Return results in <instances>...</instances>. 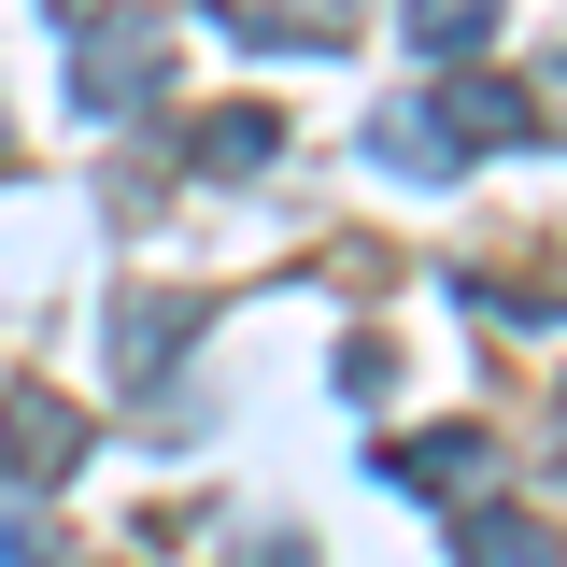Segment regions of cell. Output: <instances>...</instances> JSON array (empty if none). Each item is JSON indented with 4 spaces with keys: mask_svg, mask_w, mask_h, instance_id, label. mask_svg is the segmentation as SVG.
I'll list each match as a JSON object with an SVG mask.
<instances>
[{
    "mask_svg": "<svg viewBox=\"0 0 567 567\" xmlns=\"http://www.w3.org/2000/svg\"><path fill=\"white\" fill-rule=\"evenodd\" d=\"M171 85V14H85L71 43V114H142Z\"/></svg>",
    "mask_w": 567,
    "mask_h": 567,
    "instance_id": "1",
    "label": "cell"
},
{
    "mask_svg": "<svg viewBox=\"0 0 567 567\" xmlns=\"http://www.w3.org/2000/svg\"><path fill=\"white\" fill-rule=\"evenodd\" d=\"M369 468H383L398 496H454V511H468V496H496V440L483 425H425V440H383Z\"/></svg>",
    "mask_w": 567,
    "mask_h": 567,
    "instance_id": "2",
    "label": "cell"
},
{
    "mask_svg": "<svg viewBox=\"0 0 567 567\" xmlns=\"http://www.w3.org/2000/svg\"><path fill=\"white\" fill-rule=\"evenodd\" d=\"M425 114H440V142H454V156H496V142H525V85H511V71H454Z\"/></svg>",
    "mask_w": 567,
    "mask_h": 567,
    "instance_id": "3",
    "label": "cell"
},
{
    "mask_svg": "<svg viewBox=\"0 0 567 567\" xmlns=\"http://www.w3.org/2000/svg\"><path fill=\"white\" fill-rule=\"evenodd\" d=\"M454 554L468 567H567V539L539 511H511V496H468V511H454Z\"/></svg>",
    "mask_w": 567,
    "mask_h": 567,
    "instance_id": "4",
    "label": "cell"
},
{
    "mask_svg": "<svg viewBox=\"0 0 567 567\" xmlns=\"http://www.w3.org/2000/svg\"><path fill=\"white\" fill-rule=\"evenodd\" d=\"M185 156H199L213 185H256V171L284 156V114H270V100H227V114H199V142H185Z\"/></svg>",
    "mask_w": 567,
    "mask_h": 567,
    "instance_id": "5",
    "label": "cell"
},
{
    "mask_svg": "<svg viewBox=\"0 0 567 567\" xmlns=\"http://www.w3.org/2000/svg\"><path fill=\"white\" fill-rule=\"evenodd\" d=\"M0 454L58 483V468H85V412H58V398H14V412H0Z\"/></svg>",
    "mask_w": 567,
    "mask_h": 567,
    "instance_id": "6",
    "label": "cell"
},
{
    "mask_svg": "<svg viewBox=\"0 0 567 567\" xmlns=\"http://www.w3.org/2000/svg\"><path fill=\"white\" fill-rule=\"evenodd\" d=\"M199 312H213L199 284H171V298H128V312H114V369H128V383H142V369H156V354L185 341V327H199Z\"/></svg>",
    "mask_w": 567,
    "mask_h": 567,
    "instance_id": "7",
    "label": "cell"
},
{
    "mask_svg": "<svg viewBox=\"0 0 567 567\" xmlns=\"http://www.w3.org/2000/svg\"><path fill=\"white\" fill-rule=\"evenodd\" d=\"M241 43H341L354 29V0H213Z\"/></svg>",
    "mask_w": 567,
    "mask_h": 567,
    "instance_id": "8",
    "label": "cell"
},
{
    "mask_svg": "<svg viewBox=\"0 0 567 567\" xmlns=\"http://www.w3.org/2000/svg\"><path fill=\"white\" fill-rule=\"evenodd\" d=\"M369 156H383V171H412V185H440V171H454L440 114H369Z\"/></svg>",
    "mask_w": 567,
    "mask_h": 567,
    "instance_id": "9",
    "label": "cell"
},
{
    "mask_svg": "<svg viewBox=\"0 0 567 567\" xmlns=\"http://www.w3.org/2000/svg\"><path fill=\"white\" fill-rule=\"evenodd\" d=\"M398 14H412V43H425V58H468V43H483L511 0H398Z\"/></svg>",
    "mask_w": 567,
    "mask_h": 567,
    "instance_id": "10",
    "label": "cell"
},
{
    "mask_svg": "<svg viewBox=\"0 0 567 567\" xmlns=\"http://www.w3.org/2000/svg\"><path fill=\"white\" fill-rule=\"evenodd\" d=\"M525 128H554V142H567V43L539 58V85H525Z\"/></svg>",
    "mask_w": 567,
    "mask_h": 567,
    "instance_id": "11",
    "label": "cell"
},
{
    "mask_svg": "<svg viewBox=\"0 0 567 567\" xmlns=\"http://www.w3.org/2000/svg\"><path fill=\"white\" fill-rule=\"evenodd\" d=\"M0 567H58V539H43L29 511H0Z\"/></svg>",
    "mask_w": 567,
    "mask_h": 567,
    "instance_id": "12",
    "label": "cell"
},
{
    "mask_svg": "<svg viewBox=\"0 0 567 567\" xmlns=\"http://www.w3.org/2000/svg\"><path fill=\"white\" fill-rule=\"evenodd\" d=\"M0 171H14V128H0Z\"/></svg>",
    "mask_w": 567,
    "mask_h": 567,
    "instance_id": "13",
    "label": "cell"
},
{
    "mask_svg": "<svg viewBox=\"0 0 567 567\" xmlns=\"http://www.w3.org/2000/svg\"><path fill=\"white\" fill-rule=\"evenodd\" d=\"M0 468H14V454H0Z\"/></svg>",
    "mask_w": 567,
    "mask_h": 567,
    "instance_id": "14",
    "label": "cell"
}]
</instances>
